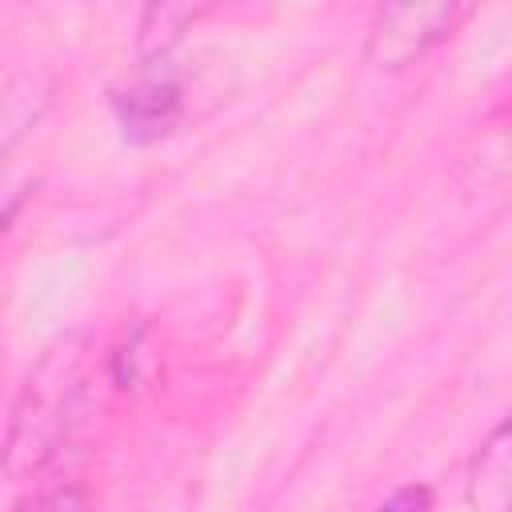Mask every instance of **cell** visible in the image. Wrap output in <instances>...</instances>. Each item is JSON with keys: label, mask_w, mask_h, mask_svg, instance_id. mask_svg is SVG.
Wrapping results in <instances>:
<instances>
[{"label": "cell", "mask_w": 512, "mask_h": 512, "mask_svg": "<svg viewBox=\"0 0 512 512\" xmlns=\"http://www.w3.org/2000/svg\"><path fill=\"white\" fill-rule=\"evenodd\" d=\"M76 392H80V360L72 348H56L36 376H28V388L16 404L12 432H8V468H40L60 436L72 424L76 412Z\"/></svg>", "instance_id": "6da1fadb"}, {"label": "cell", "mask_w": 512, "mask_h": 512, "mask_svg": "<svg viewBox=\"0 0 512 512\" xmlns=\"http://www.w3.org/2000/svg\"><path fill=\"white\" fill-rule=\"evenodd\" d=\"M464 8L456 4H388L376 12L368 28V60L376 68H404L416 56H424L432 44H440Z\"/></svg>", "instance_id": "7a4b0ae2"}, {"label": "cell", "mask_w": 512, "mask_h": 512, "mask_svg": "<svg viewBox=\"0 0 512 512\" xmlns=\"http://www.w3.org/2000/svg\"><path fill=\"white\" fill-rule=\"evenodd\" d=\"M508 424L492 432V440L480 448L472 484H468V504L472 512H508L512 508V448H508Z\"/></svg>", "instance_id": "3957f363"}, {"label": "cell", "mask_w": 512, "mask_h": 512, "mask_svg": "<svg viewBox=\"0 0 512 512\" xmlns=\"http://www.w3.org/2000/svg\"><path fill=\"white\" fill-rule=\"evenodd\" d=\"M172 112H176V88H168V84H148V88H140V92L128 96L124 124H128L132 132L148 128V136H156V132H164V128L172 124Z\"/></svg>", "instance_id": "277c9868"}, {"label": "cell", "mask_w": 512, "mask_h": 512, "mask_svg": "<svg viewBox=\"0 0 512 512\" xmlns=\"http://www.w3.org/2000/svg\"><path fill=\"white\" fill-rule=\"evenodd\" d=\"M32 512H88V500H84V492H80V488L64 484V488L44 492V496L32 504Z\"/></svg>", "instance_id": "5b68a950"}, {"label": "cell", "mask_w": 512, "mask_h": 512, "mask_svg": "<svg viewBox=\"0 0 512 512\" xmlns=\"http://www.w3.org/2000/svg\"><path fill=\"white\" fill-rule=\"evenodd\" d=\"M376 512H432V492L428 488H400L392 500H384Z\"/></svg>", "instance_id": "8992f818"}, {"label": "cell", "mask_w": 512, "mask_h": 512, "mask_svg": "<svg viewBox=\"0 0 512 512\" xmlns=\"http://www.w3.org/2000/svg\"><path fill=\"white\" fill-rule=\"evenodd\" d=\"M12 216H16V200H4V204H0V236H4V228H8Z\"/></svg>", "instance_id": "52a82bcc"}]
</instances>
